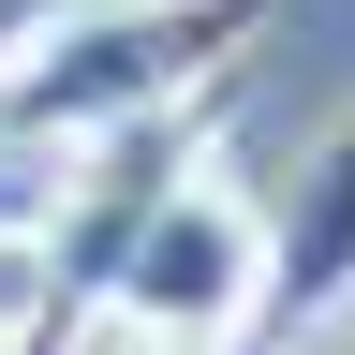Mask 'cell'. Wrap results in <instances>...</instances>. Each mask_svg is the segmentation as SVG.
Wrapping results in <instances>:
<instances>
[{"label": "cell", "instance_id": "6da1fadb", "mask_svg": "<svg viewBox=\"0 0 355 355\" xmlns=\"http://www.w3.org/2000/svg\"><path fill=\"white\" fill-rule=\"evenodd\" d=\"M252 30H266V0H74V15L15 60L0 119L44 133V148H104V133H133V119L207 104Z\"/></svg>", "mask_w": 355, "mask_h": 355}, {"label": "cell", "instance_id": "5b68a950", "mask_svg": "<svg viewBox=\"0 0 355 355\" xmlns=\"http://www.w3.org/2000/svg\"><path fill=\"white\" fill-rule=\"evenodd\" d=\"M60 15H74V0H0V89H15V60H30V44L60 30Z\"/></svg>", "mask_w": 355, "mask_h": 355}, {"label": "cell", "instance_id": "7a4b0ae2", "mask_svg": "<svg viewBox=\"0 0 355 355\" xmlns=\"http://www.w3.org/2000/svg\"><path fill=\"white\" fill-rule=\"evenodd\" d=\"M104 326H133V340H193V355H222L237 326H266V207L237 193V178L193 163V178L148 207V237L119 252Z\"/></svg>", "mask_w": 355, "mask_h": 355}, {"label": "cell", "instance_id": "52a82bcc", "mask_svg": "<svg viewBox=\"0 0 355 355\" xmlns=\"http://www.w3.org/2000/svg\"><path fill=\"white\" fill-rule=\"evenodd\" d=\"M89 355H193V340H133V326H104V340H89Z\"/></svg>", "mask_w": 355, "mask_h": 355}, {"label": "cell", "instance_id": "8992f818", "mask_svg": "<svg viewBox=\"0 0 355 355\" xmlns=\"http://www.w3.org/2000/svg\"><path fill=\"white\" fill-rule=\"evenodd\" d=\"M266 355H355V296H340V311H311V326H296V340H266Z\"/></svg>", "mask_w": 355, "mask_h": 355}, {"label": "cell", "instance_id": "277c9868", "mask_svg": "<svg viewBox=\"0 0 355 355\" xmlns=\"http://www.w3.org/2000/svg\"><path fill=\"white\" fill-rule=\"evenodd\" d=\"M30 326H44V237L0 222V355H30Z\"/></svg>", "mask_w": 355, "mask_h": 355}, {"label": "cell", "instance_id": "3957f363", "mask_svg": "<svg viewBox=\"0 0 355 355\" xmlns=\"http://www.w3.org/2000/svg\"><path fill=\"white\" fill-rule=\"evenodd\" d=\"M355 296V119L311 148L296 178V222H266V340H296L311 311Z\"/></svg>", "mask_w": 355, "mask_h": 355}]
</instances>
